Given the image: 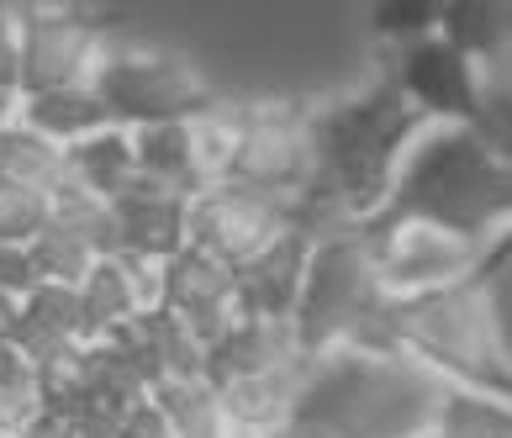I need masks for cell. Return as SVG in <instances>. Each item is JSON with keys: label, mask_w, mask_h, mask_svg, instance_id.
Wrapping results in <instances>:
<instances>
[{"label": "cell", "mask_w": 512, "mask_h": 438, "mask_svg": "<svg viewBox=\"0 0 512 438\" xmlns=\"http://www.w3.org/2000/svg\"><path fill=\"white\" fill-rule=\"evenodd\" d=\"M132 164H138L143 180H154L164 190H180V196H196V190L206 185L201 159H196L191 122H169V127L132 132Z\"/></svg>", "instance_id": "obj_20"}, {"label": "cell", "mask_w": 512, "mask_h": 438, "mask_svg": "<svg viewBox=\"0 0 512 438\" xmlns=\"http://www.w3.org/2000/svg\"><path fill=\"white\" fill-rule=\"evenodd\" d=\"M222 180L254 190V196H270L280 206H296L312 190V122H307V106H291V101L238 106Z\"/></svg>", "instance_id": "obj_8"}, {"label": "cell", "mask_w": 512, "mask_h": 438, "mask_svg": "<svg viewBox=\"0 0 512 438\" xmlns=\"http://www.w3.org/2000/svg\"><path fill=\"white\" fill-rule=\"evenodd\" d=\"M148 407L159 412L164 438H238L206 375L159 380V386L148 391Z\"/></svg>", "instance_id": "obj_19"}, {"label": "cell", "mask_w": 512, "mask_h": 438, "mask_svg": "<svg viewBox=\"0 0 512 438\" xmlns=\"http://www.w3.org/2000/svg\"><path fill=\"white\" fill-rule=\"evenodd\" d=\"M433 32L497 85V74L507 64V6H486V0H470V6H439Z\"/></svg>", "instance_id": "obj_17"}, {"label": "cell", "mask_w": 512, "mask_h": 438, "mask_svg": "<svg viewBox=\"0 0 512 438\" xmlns=\"http://www.w3.org/2000/svg\"><path fill=\"white\" fill-rule=\"evenodd\" d=\"M16 322H22V301H16L11 291H0V344H11Z\"/></svg>", "instance_id": "obj_30"}, {"label": "cell", "mask_w": 512, "mask_h": 438, "mask_svg": "<svg viewBox=\"0 0 512 438\" xmlns=\"http://www.w3.org/2000/svg\"><path fill=\"white\" fill-rule=\"evenodd\" d=\"M16 117H22V95H16V90H0V132H6Z\"/></svg>", "instance_id": "obj_31"}, {"label": "cell", "mask_w": 512, "mask_h": 438, "mask_svg": "<svg viewBox=\"0 0 512 438\" xmlns=\"http://www.w3.org/2000/svg\"><path fill=\"white\" fill-rule=\"evenodd\" d=\"M0 180L27 185V190H37V196H53V190L64 185V148L37 138V132L22 127V122H11L6 132H0Z\"/></svg>", "instance_id": "obj_23"}, {"label": "cell", "mask_w": 512, "mask_h": 438, "mask_svg": "<svg viewBox=\"0 0 512 438\" xmlns=\"http://www.w3.org/2000/svg\"><path fill=\"white\" fill-rule=\"evenodd\" d=\"M16 16V95H48L90 85L106 32L90 11L74 6H11Z\"/></svg>", "instance_id": "obj_9"}, {"label": "cell", "mask_w": 512, "mask_h": 438, "mask_svg": "<svg viewBox=\"0 0 512 438\" xmlns=\"http://www.w3.org/2000/svg\"><path fill=\"white\" fill-rule=\"evenodd\" d=\"M11 344L22 349L27 365L64 349H85L90 328H85V307H80V285H48L37 280L22 296V322H16Z\"/></svg>", "instance_id": "obj_14"}, {"label": "cell", "mask_w": 512, "mask_h": 438, "mask_svg": "<svg viewBox=\"0 0 512 438\" xmlns=\"http://www.w3.org/2000/svg\"><path fill=\"white\" fill-rule=\"evenodd\" d=\"M417 438H433V433H417Z\"/></svg>", "instance_id": "obj_33"}, {"label": "cell", "mask_w": 512, "mask_h": 438, "mask_svg": "<svg viewBox=\"0 0 512 438\" xmlns=\"http://www.w3.org/2000/svg\"><path fill=\"white\" fill-rule=\"evenodd\" d=\"M154 312H164L180 333H191L201 349H212L227 333V322L238 317V270L185 243L175 259L159 264Z\"/></svg>", "instance_id": "obj_11"}, {"label": "cell", "mask_w": 512, "mask_h": 438, "mask_svg": "<svg viewBox=\"0 0 512 438\" xmlns=\"http://www.w3.org/2000/svg\"><path fill=\"white\" fill-rule=\"evenodd\" d=\"M132 175H138V164H132V132H122V127H101L74 148H64V185L85 190L96 201H117Z\"/></svg>", "instance_id": "obj_18"}, {"label": "cell", "mask_w": 512, "mask_h": 438, "mask_svg": "<svg viewBox=\"0 0 512 438\" xmlns=\"http://www.w3.org/2000/svg\"><path fill=\"white\" fill-rule=\"evenodd\" d=\"M396 307V354L433 386L502 396L512 391V328H507V238L491 243L476 275Z\"/></svg>", "instance_id": "obj_2"}, {"label": "cell", "mask_w": 512, "mask_h": 438, "mask_svg": "<svg viewBox=\"0 0 512 438\" xmlns=\"http://www.w3.org/2000/svg\"><path fill=\"white\" fill-rule=\"evenodd\" d=\"M0 90H16V16L0 6Z\"/></svg>", "instance_id": "obj_28"}, {"label": "cell", "mask_w": 512, "mask_h": 438, "mask_svg": "<svg viewBox=\"0 0 512 438\" xmlns=\"http://www.w3.org/2000/svg\"><path fill=\"white\" fill-rule=\"evenodd\" d=\"M301 375H307V365L264 370V375H222V380H212V391H217V402H222L238 438H270L291 423L296 396H301Z\"/></svg>", "instance_id": "obj_13"}, {"label": "cell", "mask_w": 512, "mask_h": 438, "mask_svg": "<svg viewBox=\"0 0 512 438\" xmlns=\"http://www.w3.org/2000/svg\"><path fill=\"white\" fill-rule=\"evenodd\" d=\"M270 438H312V433H307V428H296V423H286V428L270 433Z\"/></svg>", "instance_id": "obj_32"}, {"label": "cell", "mask_w": 512, "mask_h": 438, "mask_svg": "<svg viewBox=\"0 0 512 438\" xmlns=\"http://www.w3.org/2000/svg\"><path fill=\"white\" fill-rule=\"evenodd\" d=\"M22 127H32L37 138L59 143V148H74L80 138H90V132L111 127L106 111L96 101V90L90 85H69V90H48V95H27L22 101V117H16Z\"/></svg>", "instance_id": "obj_21"}, {"label": "cell", "mask_w": 512, "mask_h": 438, "mask_svg": "<svg viewBox=\"0 0 512 438\" xmlns=\"http://www.w3.org/2000/svg\"><path fill=\"white\" fill-rule=\"evenodd\" d=\"M27 264H32V280H48V285H80L90 270H96V254L85 249L80 238L59 233V227H43L32 243H27Z\"/></svg>", "instance_id": "obj_24"}, {"label": "cell", "mask_w": 512, "mask_h": 438, "mask_svg": "<svg viewBox=\"0 0 512 438\" xmlns=\"http://www.w3.org/2000/svg\"><path fill=\"white\" fill-rule=\"evenodd\" d=\"M307 365L291 338V322L270 317H233L227 333L206 349V380L222 375H264V370H296Z\"/></svg>", "instance_id": "obj_16"}, {"label": "cell", "mask_w": 512, "mask_h": 438, "mask_svg": "<svg viewBox=\"0 0 512 438\" xmlns=\"http://www.w3.org/2000/svg\"><path fill=\"white\" fill-rule=\"evenodd\" d=\"M90 90H96L106 122L122 132L196 122L217 101L206 74L185 53L159 48V43H111V37L96 69H90Z\"/></svg>", "instance_id": "obj_4"}, {"label": "cell", "mask_w": 512, "mask_h": 438, "mask_svg": "<svg viewBox=\"0 0 512 438\" xmlns=\"http://www.w3.org/2000/svg\"><path fill=\"white\" fill-rule=\"evenodd\" d=\"M43 227H48V196L0 180V249H27Z\"/></svg>", "instance_id": "obj_25"}, {"label": "cell", "mask_w": 512, "mask_h": 438, "mask_svg": "<svg viewBox=\"0 0 512 438\" xmlns=\"http://www.w3.org/2000/svg\"><path fill=\"white\" fill-rule=\"evenodd\" d=\"M386 80L396 85V95H402L423 122L481 127L486 138H497L507 148V95L470 59H460L439 32H423V37H412V43L391 48Z\"/></svg>", "instance_id": "obj_6"}, {"label": "cell", "mask_w": 512, "mask_h": 438, "mask_svg": "<svg viewBox=\"0 0 512 438\" xmlns=\"http://www.w3.org/2000/svg\"><path fill=\"white\" fill-rule=\"evenodd\" d=\"M32 264H27V249H0V291H11L16 301H22L32 291Z\"/></svg>", "instance_id": "obj_27"}, {"label": "cell", "mask_w": 512, "mask_h": 438, "mask_svg": "<svg viewBox=\"0 0 512 438\" xmlns=\"http://www.w3.org/2000/svg\"><path fill=\"white\" fill-rule=\"evenodd\" d=\"M381 291H375L370 259H365V238L359 227H328L312 233L307 249V270L296 285V307H291V338L301 359H328L349 344L354 322L365 317Z\"/></svg>", "instance_id": "obj_5"}, {"label": "cell", "mask_w": 512, "mask_h": 438, "mask_svg": "<svg viewBox=\"0 0 512 438\" xmlns=\"http://www.w3.org/2000/svg\"><path fill=\"white\" fill-rule=\"evenodd\" d=\"M433 16H439V6H381L375 11V37L391 48H402L412 37L433 32Z\"/></svg>", "instance_id": "obj_26"}, {"label": "cell", "mask_w": 512, "mask_h": 438, "mask_svg": "<svg viewBox=\"0 0 512 438\" xmlns=\"http://www.w3.org/2000/svg\"><path fill=\"white\" fill-rule=\"evenodd\" d=\"M312 122V190L291 206V222L307 233L370 222L391 196V175L407 143L428 122L396 95L386 69L338 101L307 111Z\"/></svg>", "instance_id": "obj_1"}, {"label": "cell", "mask_w": 512, "mask_h": 438, "mask_svg": "<svg viewBox=\"0 0 512 438\" xmlns=\"http://www.w3.org/2000/svg\"><path fill=\"white\" fill-rule=\"evenodd\" d=\"M291 233V206L254 196L243 185L212 180L185 201V243L222 259L227 270H249L259 254H270Z\"/></svg>", "instance_id": "obj_10"}, {"label": "cell", "mask_w": 512, "mask_h": 438, "mask_svg": "<svg viewBox=\"0 0 512 438\" xmlns=\"http://www.w3.org/2000/svg\"><path fill=\"white\" fill-rule=\"evenodd\" d=\"M307 249H312V233L301 222H291V233L270 254H259L249 270H238V317L291 322L296 285H301V270H307Z\"/></svg>", "instance_id": "obj_15"}, {"label": "cell", "mask_w": 512, "mask_h": 438, "mask_svg": "<svg viewBox=\"0 0 512 438\" xmlns=\"http://www.w3.org/2000/svg\"><path fill=\"white\" fill-rule=\"evenodd\" d=\"M11 438H74V428H69V417H59V412H43V407H37V412H32V417H27V423L16 428Z\"/></svg>", "instance_id": "obj_29"}, {"label": "cell", "mask_w": 512, "mask_h": 438, "mask_svg": "<svg viewBox=\"0 0 512 438\" xmlns=\"http://www.w3.org/2000/svg\"><path fill=\"white\" fill-rule=\"evenodd\" d=\"M381 212L423 217L470 243H502L512 212V169L507 148L481 127L428 122L407 143L391 175V196Z\"/></svg>", "instance_id": "obj_3"}, {"label": "cell", "mask_w": 512, "mask_h": 438, "mask_svg": "<svg viewBox=\"0 0 512 438\" xmlns=\"http://www.w3.org/2000/svg\"><path fill=\"white\" fill-rule=\"evenodd\" d=\"M359 238H365L375 291L391 296V301L449 291V285L476 275V264L491 249V243H470V238L449 233L439 222L402 217V212H375L370 222H359Z\"/></svg>", "instance_id": "obj_7"}, {"label": "cell", "mask_w": 512, "mask_h": 438, "mask_svg": "<svg viewBox=\"0 0 512 438\" xmlns=\"http://www.w3.org/2000/svg\"><path fill=\"white\" fill-rule=\"evenodd\" d=\"M428 433L433 438H512V412H507L502 396L439 386V402H433Z\"/></svg>", "instance_id": "obj_22"}, {"label": "cell", "mask_w": 512, "mask_h": 438, "mask_svg": "<svg viewBox=\"0 0 512 438\" xmlns=\"http://www.w3.org/2000/svg\"><path fill=\"white\" fill-rule=\"evenodd\" d=\"M185 201L180 190H164L154 180L132 175L122 196L111 201V233H117V259L132 264H164L185 249Z\"/></svg>", "instance_id": "obj_12"}]
</instances>
